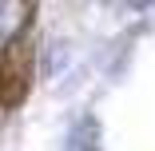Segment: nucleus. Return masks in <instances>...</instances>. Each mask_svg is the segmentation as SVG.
Returning <instances> with one entry per match:
<instances>
[{"label":"nucleus","instance_id":"1","mask_svg":"<svg viewBox=\"0 0 155 151\" xmlns=\"http://www.w3.org/2000/svg\"><path fill=\"white\" fill-rule=\"evenodd\" d=\"M28 87V56L20 48H12L4 60H0V100L4 103H16Z\"/></svg>","mask_w":155,"mask_h":151},{"label":"nucleus","instance_id":"2","mask_svg":"<svg viewBox=\"0 0 155 151\" xmlns=\"http://www.w3.org/2000/svg\"><path fill=\"white\" fill-rule=\"evenodd\" d=\"M28 16H32V0H0V48L20 36Z\"/></svg>","mask_w":155,"mask_h":151}]
</instances>
